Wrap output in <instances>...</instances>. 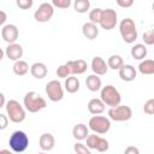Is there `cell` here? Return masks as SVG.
Returning <instances> with one entry per match:
<instances>
[{"instance_id": "obj_1", "label": "cell", "mask_w": 154, "mask_h": 154, "mask_svg": "<svg viewBox=\"0 0 154 154\" xmlns=\"http://www.w3.org/2000/svg\"><path fill=\"white\" fill-rule=\"evenodd\" d=\"M23 106L30 113H37L47 107V101L36 91H28L23 99Z\"/></svg>"}, {"instance_id": "obj_2", "label": "cell", "mask_w": 154, "mask_h": 154, "mask_svg": "<svg viewBox=\"0 0 154 154\" xmlns=\"http://www.w3.org/2000/svg\"><path fill=\"white\" fill-rule=\"evenodd\" d=\"M119 32H120V36H122V38H123V41L125 43H130L131 45L138 37L136 24L129 17L122 19V22L119 23Z\"/></svg>"}, {"instance_id": "obj_3", "label": "cell", "mask_w": 154, "mask_h": 154, "mask_svg": "<svg viewBox=\"0 0 154 154\" xmlns=\"http://www.w3.org/2000/svg\"><path fill=\"white\" fill-rule=\"evenodd\" d=\"M100 99L102 100V102L106 106H109V108L111 107H117L122 102V96H120L119 90L112 84H107V85L101 88Z\"/></svg>"}, {"instance_id": "obj_4", "label": "cell", "mask_w": 154, "mask_h": 154, "mask_svg": "<svg viewBox=\"0 0 154 154\" xmlns=\"http://www.w3.org/2000/svg\"><path fill=\"white\" fill-rule=\"evenodd\" d=\"M5 108H6L7 117L12 123L19 124V123L24 122V119L26 117V109H25V107L23 105L19 103V101L8 100L6 106H5Z\"/></svg>"}, {"instance_id": "obj_5", "label": "cell", "mask_w": 154, "mask_h": 154, "mask_svg": "<svg viewBox=\"0 0 154 154\" xmlns=\"http://www.w3.org/2000/svg\"><path fill=\"white\" fill-rule=\"evenodd\" d=\"M8 144L12 152L14 153H23L29 147V137L22 130H16L11 134L8 138Z\"/></svg>"}, {"instance_id": "obj_6", "label": "cell", "mask_w": 154, "mask_h": 154, "mask_svg": "<svg viewBox=\"0 0 154 154\" xmlns=\"http://www.w3.org/2000/svg\"><path fill=\"white\" fill-rule=\"evenodd\" d=\"M88 128L99 135H103L111 129V119L105 116H93L88 122Z\"/></svg>"}, {"instance_id": "obj_7", "label": "cell", "mask_w": 154, "mask_h": 154, "mask_svg": "<svg viewBox=\"0 0 154 154\" xmlns=\"http://www.w3.org/2000/svg\"><path fill=\"white\" fill-rule=\"evenodd\" d=\"M107 114L108 118L113 122H128L132 117V109L130 106L119 105L117 107H111Z\"/></svg>"}, {"instance_id": "obj_8", "label": "cell", "mask_w": 154, "mask_h": 154, "mask_svg": "<svg viewBox=\"0 0 154 154\" xmlns=\"http://www.w3.org/2000/svg\"><path fill=\"white\" fill-rule=\"evenodd\" d=\"M45 91L48 96V99L53 102H58L61 101L64 97V88L61 85V83L58 79H52L46 84Z\"/></svg>"}, {"instance_id": "obj_9", "label": "cell", "mask_w": 154, "mask_h": 154, "mask_svg": "<svg viewBox=\"0 0 154 154\" xmlns=\"http://www.w3.org/2000/svg\"><path fill=\"white\" fill-rule=\"evenodd\" d=\"M53 14H54V6L52 5V2H42L34 12V19L38 23H47L52 19Z\"/></svg>"}, {"instance_id": "obj_10", "label": "cell", "mask_w": 154, "mask_h": 154, "mask_svg": "<svg viewBox=\"0 0 154 154\" xmlns=\"http://www.w3.org/2000/svg\"><path fill=\"white\" fill-rule=\"evenodd\" d=\"M118 23V14L116 12V10L113 8H106L102 12V17L100 20V26L103 30H112L116 28Z\"/></svg>"}, {"instance_id": "obj_11", "label": "cell", "mask_w": 154, "mask_h": 154, "mask_svg": "<svg viewBox=\"0 0 154 154\" xmlns=\"http://www.w3.org/2000/svg\"><path fill=\"white\" fill-rule=\"evenodd\" d=\"M19 36V30L14 24H6L1 28V38L11 45V43H16L17 38Z\"/></svg>"}, {"instance_id": "obj_12", "label": "cell", "mask_w": 154, "mask_h": 154, "mask_svg": "<svg viewBox=\"0 0 154 154\" xmlns=\"http://www.w3.org/2000/svg\"><path fill=\"white\" fill-rule=\"evenodd\" d=\"M90 69L93 71L94 75H97V76H103L107 73L108 71V65L107 63L105 61L103 58L96 55L91 59V64H90Z\"/></svg>"}, {"instance_id": "obj_13", "label": "cell", "mask_w": 154, "mask_h": 154, "mask_svg": "<svg viewBox=\"0 0 154 154\" xmlns=\"http://www.w3.org/2000/svg\"><path fill=\"white\" fill-rule=\"evenodd\" d=\"M70 70L71 76H76V75H82L87 71L88 69V64L85 60L83 59H76V60H69L67 63H65Z\"/></svg>"}, {"instance_id": "obj_14", "label": "cell", "mask_w": 154, "mask_h": 154, "mask_svg": "<svg viewBox=\"0 0 154 154\" xmlns=\"http://www.w3.org/2000/svg\"><path fill=\"white\" fill-rule=\"evenodd\" d=\"M5 55L8 60H12L16 63L20 60V58L23 57V47L19 43L7 45V47L5 48Z\"/></svg>"}, {"instance_id": "obj_15", "label": "cell", "mask_w": 154, "mask_h": 154, "mask_svg": "<svg viewBox=\"0 0 154 154\" xmlns=\"http://www.w3.org/2000/svg\"><path fill=\"white\" fill-rule=\"evenodd\" d=\"M118 73H119L120 79L124 81V82H132V81L137 77V71H136V69H135L132 65H130V64H124V65L119 69Z\"/></svg>"}, {"instance_id": "obj_16", "label": "cell", "mask_w": 154, "mask_h": 154, "mask_svg": "<svg viewBox=\"0 0 154 154\" xmlns=\"http://www.w3.org/2000/svg\"><path fill=\"white\" fill-rule=\"evenodd\" d=\"M38 146L43 152H49L54 148L55 146V138L52 134L49 132H45L40 136L38 138Z\"/></svg>"}, {"instance_id": "obj_17", "label": "cell", "mask_w": 154, "mask_h": 154, "mask_svg": "<svg viewBox=\"0 0 154 154\" xmlns=\"http://www.w3.org/2000/svg\"><path fill=\"white\" fill-rule=\"evenodd\" d=\"M30 73L34 78L36 79H42L47 76L48 73V69L46 66V64L41 63V61H36L30 66Z\"/></svg>"}, {"instance_id": "obj_18", "label": "cell", "mask_w": 154, "mask_h": 154, "mask_svg": "<svg viewBox=\"0 0 154 154\" xmlns=\"http://www.w3.org/2000/svg\"><path fill=\"white\" fill-rule=\"evenodd\" d=\"M105 106L106 105L102 102L100 97H94L88 102V111L93 116H100L101 113L105 112V108H106Z\"/></svg>"}, {"instance_id": "obj_19", "label": "cell", "mask_w": 154, "mask_h": 154, "mask_svg": "<svg viewBox=\"0 0 154 154\" xmlns=\"http://www.w3.org/2000/svg\"><path fill=\"white\" fill-rule=\"evenodd\" d=\"M72 136L78 142H81L83 140H87V137L89 136V128L85 124H83V123L76 124L72 128Z\"/></svg>"}, {"instance_id": "obj_20", "label": "cell", "mask_w": 154, "mask_h": 154, "mask_svg": "<svg viewBox=\"0 0 154 154\" xmlns=\"http://www.w3.org/2000/svg\"><path fill=\"white\" fill-rule=\"evenodd\" d=\"M82 34L88 40H95L99 35V28H97L96 24L87 22L82 25Z\"/></svg>"}, {"instance_id": "obj_21", "label": "cell", "mask_w": 154, "mask_h": 154, "mask_svg": "<svg viewBox=\"0 0 154 154\" xmlns=\"http://www.w3.org/2000/svg\"><path fill=\"white\" fill-rule=\"evenodd\" d=\"M147 47L144 43H135L132 47H131V51H130V54L131 57L135 59V60H144V58L147 57Z\"/></svg>"}, {"instance_id": "obj_22", "label": "cell", "mask_w": 154, "mask_h": 154, "mask_svg": "<svg viewBox=\"0 0 154 154\" xmlns=\"http://www.w3.org/2000/svg\"><path fill=\"white\" fill-rule=\"evenodd\" d=\"M85 85H87L88 90H90V91H99V90H101L102 82H101L100 76L94 75V73L87 76V78H85Z\"/></svg>"}, {"instance_id": "obj_23", "label": "cell", "mask_w": 154, "mask_h": 154, "mask_svg": "<svg viewBox=\"0 0 154 154\" xmlns=\"http://www.w3.org/2000/svg\"><path fill=\"white\" fill-rule=\"evenodd\" d=\"M79 87H81V83H79V79L76 77V76H70L65 79V83H64V88L67 93L70 94H75L79 90Z\"/></svg>"}, {"instance_id": "obj_24", "label": "cell", "mask_w": 154, "mask_h": 154, "mask_svg": "<svg viewBox=\"0 0 154 154\" xmlns=\"http://www.w3.org/2000/svg\"><path fill=\"white\" fill-rule=\"evenodd\" d=\"M138 72L142 75H154V60L144 59L138 64Z\"/></svg>"}, {"instance_id": "obj_25", "label": "cell", "mask_w": 154, "mask_h": 154, "mask_svg": "<svg viewBox=\"0 0 154 154\" xmlns=\"http://www.w3.org/2000/svg\"><path fill=\"white\" fill-rule=\"evenodd\" d=\"M12 69H13L14 75L22 77V76H25V75L29 72L30 66H29V64H28L25 60H22V59H20V60H18V61H16V63L13 64Z\"/></svg>"}, {"instance_id": "obj_26", "label": "cell", "mask_w": 154, "mask_h": 154, "mask_svg": "<svg viewBox=\"0 0 154 154\" xmlns=\"http://www.w3.org/2000/svg\"><path fill=\"white\" fill-rule=\"evenodd\" d=\"M107 65H108V69H112V70H118L124 65V60L122 58V55L119 54H112L108 59H107Z\"/></svg>"}, {"instance_id": "obj_27", "label": "cell", "mask_w": 154, "mask_h": 154, "mask_svg": "<svg viewBox=\"0 0 154 154\" xmlns=\"http://www.w3.org/2000/svg\"><path fill=\"white\" fill-rule=\"evenodd\" d=\"M73 8L77 13H85L90 8V1L89 0H76L73 2Z\"/></svg>"}, {"instance_id": "obj_28", "label": "cell", "mask_w": 154, "mask_h": 154, "mask_svg": "<svg viewBox=\"0 0 154 154\" xmlns=\"http://www.w3.org/2000/svg\"><path fill=\"white\" fill-rule=\"evenodd\" d=\"M102 12L103 10L100 8V7H95L93 10L89 11V22L90 23H94V24H100V20H101V17H102Z\"/></svg>"}, {"instance_id": "obj_29", "label": "cell", "mask_w": 154, "mask_h": 154, "mask_svg": "<svg viewBox=\"0 0 154 154\" xmlns=\"http://www.w3.org/2000/svg\"><path fill=\"white\" fill-rule=\"evenodd\" d=\"M100 137H101V136H99V135H96V134L89 135V136L87 137V140H85L87 147H88L89 149H95V150H96L97 144H99V141H100Z\"/></svg>"}, {"instance_id": "obj_30", "label": "cell", "mask_w": 154, "mask_h": 154, "mask_svg": "<svg viewBox=\"0 0 154 154\" xmlns=\"http://www.w3.org/2000/svg\"><path fill=\"white\" fill-rule=\"evenodd\" d=\"M142 40L146 46H153L154 45V29H149L144 31L142 35Z\"/></svg>"}, {"instance_id": "obj_31", "label": "cell", "mask_w": 154, "mask_h": 154, "mask_svg": "<svg viewBox=\"0 0 154 154\" xmlns=\"http://www.w3.org/2000/svg\"><path fill=\"white\" fill-rule=\"evenodd\" d=\"M55 73H57V76H58L59 78H65V79H66L67 77H70V76H71L70 70H69V67H67V65H66V64L60 65V66L57 69Z\"/></svg>"}, {"instance_id": "obj_32", "label": "cell", "mask_w": 154, "mask_h": 154, "mask_svg": "<svg viewBox=\"0 0 154 154\" xmlns=\"http://www.w3.org/2000/svg\"><path fill=\"white\" fill-rule=\"evenodd\" d=\"M73 150H75L76 154H91L90 149L85 144H83L81 142H76L73 144Z\"/></svg>"}, {"instance_id": "obj_33", "label": "cell", "mask_w": 154, "mask_h": 154, "mask_svg": "<svg viewBox=\"0 0 154 154\" xmlns=\"http://www.w3.org/2000/svg\"><path fill=\"white\" fill-rule=\"evenodd\" d=\"M52 5L54 7L65 10V8H69L71 6V0H53L52 1Z\"/></svg>"}, {"instance_id": "obj_34", "label": "cell", "mask_w": 154, "mask_h": 154, "mask_svg": "<svg viewBox=\"0 0 154 154\" xmlns=\"http://www.w3.org/2000/svg\"><path fill=\"white\" fill-rule=\"evenodd\" d=\"M108 148H109L108 141H107L106 138H103V137H100V141H99V144H97L96 150L100 152V153H103V152H107Z\"/></svg>"}, {"instance_id": "obj_35", "label": "cell", "mask_w": 154, "mask_h": 154, "mask_svg": "<svg viewBox=\"0 0 154 154\" xmlns=\"http://www.w3.org/2000/svg\"><path fill=\"white\" fill-rule=\"evenodd\" d=\"M143 111L147 114H154V99H149L146 101L143 106Z\"/></svg>"}, {"instance_id": "obj_36", "label": "cell", "mask_w": 154, "mask_h": 154, "mask_svg": "<svg viewBox=\"0 0 154 154\" xmlns=\"http://www.w3.org/2000/svg\"><path fill=\"white\" fill-rule=\"evenodd\" d=\"M32 4H34L32 0H17L16 1V5L19 8H22V10H29V8H31Z\"/></svg>"}, {"instance_id": "obj_37", "label": "cell", "mask_w": 154, "mask_h": 154, "mask_svg": "<svg viewBox=\"0 0 154 154\" xmlns=\"http://www.w3.org/2000/svg\"><path fill=\"white\" fill-rule=\"evenodd\" d=\"M8 122H10L8 117L6 114L1 113L0 114V130H5L7 128V125H8Z\"/></svg>"}, {"instance_id": "obj_38", "label": "cell", "mask_w": 154, "mask_h": 154, "mask_svg": "<svg viewBox=\"0 0 154 154\" xmlns=\"http://www.w3.org/2000/svg\"><path fill=\"white\" fill-rule=\"evenodd\" d=\"M117 5L123 8H129L134 5V0H117Z\"/></svg>"}, {"instance_id": "obj_39", "label": "cell", "mask_w": 154, "mask_h": 154, "mask_svg": "<svg viewBox=\"0 0 154 154\" xmlns=\"http://www.w3.org/2000/svg\"><path fill=\"white\" fill-rule=\"evenodd\" d=\"M124 154H140V149L135 146H129L125 148Z\"/></svg>"}, {"instance_id": "obj_40", "label": "cell", "mask_w": 154, "mask_h": 154, "mask_svg": "<svg viewBox=\"0 0 154 154\" xmlns=\"http://www.w3.org/2000/svg\"><path fill=\"white\" fill-rule=\"evenodd\" d=\"M0 16H1V18H0V25L4 26V25H6L5 22H6V18H7L6 12H5V11H0Z\"/></svg>"}, {"instance_id": "obj_41", "label": "cell", "mask_w": 154, "mask_h": 154, "mask_svg": "<svg viewBox=\"0 0 154 154\" xmlns=\"http://www.w3.org/2000/svg\"><path fill=\"white\" fill-rule=\"evenodd\" d=\"M0 99H1V103H0V107H5L6 106V100H5V95H4V93H1L0 94Z\"/></svg>"}, {"instance_id": "obj_42", "label": "cell", "mask_w": 154, "mask_h": 154, "mask_svg": "<svg viewBox=\"0 0 154 154\" xmlns=\"http://www.w3.org/2000/svg\"><path fill=\"white\" fill-rule=\"evenodd\" d=\"M0 154H14V152H12L10 149H1L0 150Z\"/></svg>"}, {"instance_id": "obj_43", "label": "cell", "mask_w": 154, "mask_h": 154, "mask_svg": "<svg viewBox=\"0 0 154 154\" xmlns=\"http://www.w3.org/2000/svg\"><path fill=\"white\" fill-rule=\"evenodd\" d=\"M152 10H153V12H154V2L152 4Z\"/></svg>"}, {"instance_id": "obj_44", "label": "cell", "mask_w": 154, "mask_h": 154, "mask_svg": "<svg viewBox=\"0 0 154 154\" xmlns=\"http://www.w3.org/2000/svg\"><path fill=\"white\" fill-rule=\"evenodd\" d=\"M37 154H47L46 152H41V153H37Z\"/></svg>"}]
</instances>
